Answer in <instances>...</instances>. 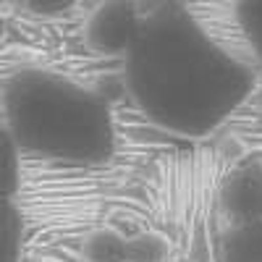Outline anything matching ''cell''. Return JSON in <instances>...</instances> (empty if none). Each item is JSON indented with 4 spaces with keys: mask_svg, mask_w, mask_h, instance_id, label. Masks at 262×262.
I'll list each match as a JSON object with an SVG mask.
<instances>
[{
    "mask_svg": "<svg viewBox=\"0 0 262 262\" xmlns=\"http://www.w3.org/2000/svg\"><path fill=\"white\" fill-rule=\"evenodd\" d=\"M126 254H128V262H160L165 257V244L163 238L152 233L131 236L126 238Z\"/></svg>",
    "mask_w": 262,
    "mask_h": 262,
    "instance_id": "obj_10",
    "label": "cell"
},
{
    "mask_svg": "<svg viewBox=\"0 0 262 262\" xmlns=\"http://www.w3.org/2000/svg\"><path fill=\"white\" fill-rule=\"evenodd\" d=\"M21 189V149L0 121V202H13Z\"/></svg>",
    "mask_w": 262,
    "mask_h": 262,
    "instance_id": "obj_6",
    "label": "cell"
},
{
    "mask_svg": "<svg viewBox=\"0 0 262 262\" xmlns=\"http://www.w3.org/2000/svg\"><path fill=\"white\" fill-rule=\"evenodd\" d=\"M3 126L21 155L63 165H102L116 152V121L102 95L45 69H21L3 84Z\"/></svg>",
    "mask_w": 262,
    "mask_h": 262,
    "instance_id": "obj_2",
    "label": "cell"
},
{
    "mask_svg": "<svg viewBox=\"0 0 262 262\" xmlns=\"http://www.w3.org/2000/svg\"><path fill=\"white\" fill-rule=\"evenodd\" d=\"M123 81L149 123L168 134L200 139L247 102L254 71L186 6L158 3L142 11L139 34L123 55Z\"/></svg>",
    "mask_w": 262,
    "mask_h": 262,
    "instance_id": "obj_1",
    "label": "cell"
},
{
    "mask_svg": "<svg viewBox=\"0 0 262 262\" xmlns=\"http://www.w3.org/2000/svg\"><path fill=\"white\" fill-rule=\"evenodd\" d=\"M24 8H29V13L42 16V18H60V16H69L74 11V3H63V0H55V3H48V0H34V3H27Z\"/></svg>",
    "mask_w": 262,
    "mask_h": 262,
    "instance_id": "obj_11",
    "label": "cell"
},
{
    "mask_svg": "<svg viewBox=\"0 0 262 262\" xmlns=\"http://www.w3.org/2000/svg\"><path fill=\"white\" fill-rule=\"evenodd\" d=\"M142 27V6L128 0H111L100 3L84 27L86 48L105 58H123Z\"/></svg>",
    "mask_w": 262,
    "mask_h": 262,
    "instance_id": "obj_3",
    "label": "cell"
},
{
    "mask_svg": "<svg viewBox=\"0 0 262 262\" xmlns=\"http://www.w3.org/2000/svg\"><path fill=\"white\" fill-rule=\"evenodd\" d=\"M221 202L233 223L262 221V163L236 168L223 184Z\"/></svg>",
    "mask_w": 262,
    "mask_h": 262,
    "instance_id": "obj_4",
    "label": "cell"
},
{
    "mask_svg": "<svg viewBox=\"0 0 262 262\" xmlns=\"http://www.w3.org/2000/svg\"><path fill=\"white\" fill-rule=\"evenodd\" d=\"M236 27L244 34L247 45L254 55V60L262 69V0H247V3H238L233 11Z\"/></svg>",
    "mask_w": 262,
    "mask_h": 262,
    "instance_id": "obj_8",
    "label": "cell"
},
{
    "mask_svg": "<svg viewBox=\"0 0 262 262\" xmlns=\"http://www.w3.org/2000/svg\"><path fill=\"white\" fill-rule=\"evenodd\" d=\"M221 262H262V221L233 223L223 238Z\"/></svg>",
    "mask_w": 262,
    "mask_h": 262,
    "instance_id": "obj_5",
    "label": "cell"
},
{
    "mask_svg": "<svg viewBox=\"0 0 262 262\" xmlns=\"http://www.w3.org/2000/svg\"><path fill=\"white\" fill-rule=\"evenodd\" d=\"M84 257L90 262H128L126 236L116 231H95L84 242Z\"/></svg>",
    "mask_w": 262,
    "mask_h": 262,
    "instance_id": "obj_9",
    "label": "cell"
},
{
    "mask_svg": "<svg viewBox=\"0 0 262 262\" xmlns=\"http://www.w3.org/2000/svg\"><path fill=\"white\" fill-rule=\"evenodd\" d=\"M24 215L16 202H0V262H21Z\"/></svg>",
    "mask_w": 262,
    "mask_h": 262,
    "instance_id": "obj_7",
    "label": "cell"
}]
</instances>
